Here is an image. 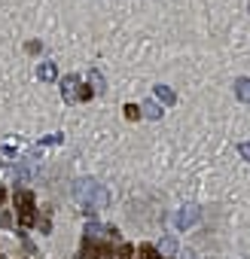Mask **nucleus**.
<instances>
[{
  "mask_svg": "<svg viewBox=\"0 0 250 259\" xmlns=\"http://www.w3.org/2000/svg\"><path fill=\"white\" fill-rule=\"evenodd\" d=\"M92 95H95V89H89V85H82V89H79V101H89Z\"/></svg>",
  "mask_w": 250,
  "mask_h": 259,
  "instance_id": "nucleus-14",
  "label": "nucleus"
},
{
  "mask_svg": "<svg viewBox=\"0 0 250 259\" xmlns=\"http://www.w3.org/2000/svg\"><path fill=\"white\" fill-rule=\"evenodd\" d=\"M4 198H7V192H4V189H0V204H4Z\"/></svg>",
  "mask_w": 250,
  "mask_h": 259,
  "instance_id": "nucleus-16",
  "label": "nucleus"
},
{
  "mask_svg": "<svg viewBox=\"0 0 250 259\" xmlns=\"http://www.w3.org/2000/svg\"><path fill=\"white\" fill-rule=\"evenodd\" d=\"M37 76H40L43 82H52V79L58 76V67H55V61H43V64H40V70H37Z\"/></svg>",
  "mask_w": 250,
  "mask_h": 259,
  "instance_id": "nucleus-5",
  "label": "nucleus"
},
{
  "mask_svg": "<svg viewBox=\"0 0 250 259\" xmlns=\"http://www.w3.org/2000/svg\"><path fill=\"white\" fill-rule=\"evenodd\" d=\"M89 79L95 82V92H104V76H101L98 70H92V73H89Z\"/></svg>",
  "mask_w": 250,
  "mask_h": 259,
  "instance_id": "nucleus-11",
  "label": "nucleus"
},
{
  "mask_svg": "<svg viewBox=\"0 0 250 259\" xmlns=\"http://www.w3.org/2000/svg\"><path fill=\"white\" fill-rule=\"evenodd\" d=\"M235 95H238V101L250 104V79H238L235 82Z\"/></svg>",
  "mask_w": 250,
  "mask_h": 259,
  "instance_id": "nucleus-7",
  "label": "nucleus"
},
{
  "mask_svg": "<svg viewBox=\"0 0 250 259\" xmlns=\"http://www.w3.org/2000/svg\"><path fill=\"white\" fill-rule=\"evenodd\" d=\"M156 98H159L162 104H168V107H171V104L177 101V95H174V92H171L168 85H156Z\"/></svg>",
  "mask_w": 250,
  "mask_h": 259,
  "instance_id": "nucleus-8",
  "label": "nucleus"
},
{
  "mask_svg": "<svg viewBox=\"0 0 250 259\" xmlns=\"http://www.w3.org/2000/svg\"><path fill=\"white\" fill-rule=\"evenodd\" d=\"M61 98L64 101H79V79L76 76H67L61 82Z\"/></svg>",
  "mask_w": 250,
  "mask_h": 259,
  "instance_id": "nucleus-4",
  "label": "nucleus"
},
{
  "mask_svg": "<svg viewBox=\"0 0 250 259\" xmlns=\"http://www.w3.org/2000/svg\"><path fill=\"white\" fill-rule=\"evenodd\" d=\"M141 259H159V250L150 247V244H144V247H141Z\"/></svg>",
  "mask_w": 250,
  "mask_h": 259,
  "instance_id": "nucleus-10",
  "label": "nucleus"
},
{
  "mask_svg": "<svg viewBox=\"0 0 250 259\" xmlns=\"http://www.w3.org/2000/svg\"><path fill=\"white\" fill-rule=\"evenodd\" d=\"M247 10H250V4H247Z\"/></svg>",
  "mask_w": 250,
  "mask_h": 259,
  "instance_id": "nucleus-17",
  "label": "nucleus"
},
{
  "mask_svg": "<svg viewBox=\"0 0 250 259\" xmlns=\"http://www.w3.org/2000/svg\"><path fill=\"white\" fill-rule=\"evenodd\" d=\"M0 259H4V256H0Z\"/></svg>",
  "mask_w": 250,
  "mask_h": 259,
  "instance_id": "nucleus-18",
  "label": "nucleus"
},
{
  "mask_svg": "<svg viewBox=\"0 0 250 259\" xmlns=\"http://www.w3.org/2000/svg\"><path fill=\"white\" fill-rule=\"evenodd\" d=\"M119 259H135V247L132 244H122L119 247Z\"/></svg>",
  "mask_w": 250,
  "mask_h": 259,
  "instance_id": "nucleus-12",
  "label": "nucleus"
},
{
  "mask_svg": "<svg viewBox=\"0 0 250 259\" xmlns=\"http://www.w3.org/2000/svg\"><path fill=\"white\" fill-rule=\"evenodd\" d=\"M141 113H144L147 119H162V107H159L156 101H144V104H141Z\"/></svg>",
  "mask_w": 250,
  "mask_h": 259,
  "instance_id": "nucleus-6",
  "label": "nucleus"
},
{
  "mask_svg": "<svg viewBox=\"0 0 250 259\" xmlns=\"http://www.w3.org/2000/svg\"><path fill=\"white\" fill-rule=\"evenodd\" d=\"M159 253H165V256H174V253H177V241H174V238H162V244H159Z\"/></svg>",
  "mask_w": 250,
  "mask_h": 259,
  "instance_id": "nucleus-9",
  "label": "nucleus"
},
{
  "mask_svg": "<svg viewBox=\"0 0 250 259\" xmlns=\"http://www.w3.org/2000/svg\"><path fill=\"white\" fill-rule=\"evenodd\" d=\"M73 195H76V201L82 204L86 213H98V210H104L110 204V192L98 180H76Z\"/></svg>",
  "mask_w": 250,
  "mask_h": 259,
  "instance_id": "nucleus-1",
  "label": "nucleus"
},
{
  "mask_svg": "<svg viewBox=\"0 0 250 259\" xmlns=\"http://www.w3.org/2000/svg\"><path fill=\"white\" fill-rule=\"evenodd\" d=\"M138 116H141V110H138L135 104H129V107H125V119H132V122H135Z\"/></svg>",
  "mask_w": 250,
  "mask_h": 259,
  "instance_id": "nucleus-13",
  "label": "nucleus"
},
{
  "mask_svg": "<svg viewBox=\"0 0 250 259\" xmlns=\"http://www.w3.org/2000/svg\"><path fill=\"white\" fill-rule=\"evenodd\" d=\"M16 207L22 213V226H34V195L28 189H19L16 192Z\"/></svg>",
  "mask_w": 250,
  "mask_h": 259,
  "instance_id": "nucleus-2",
  "label": "nucleus"
},
{
  "mask_svg": "<svg viewBox=\"0 0 250 259\" xmlns=\"http://www.w3.org/2000/svg\"><path fill=\"white\" fill-rule=\"evenodd\" d=\"M198 220H201V207H192V204H189V207H180V210L174 213V226H177L180 232L189 229V226H195Z\"/></svg>",
  "mask_w": 250,
  "mask_h": 259,
  "instance_id": "nucleus-3",
  "label": "nucleus"
},
{
  "mask_svg": "<svg viewBox=\"0 0 250 259\" xmlns=\"http://www.w3.org/2000/svg\"><path fill=\"white\" fill-rule=\"evenodd\" d=\"M238 153H241V159H247V162H250V144H241V147H238Z\"/></svg>",
  "mask_w": 250,
  "mask_h": 259,
  "instance_id": "nucleus-15",
  "label": "nucleus"
}]
</instances>
